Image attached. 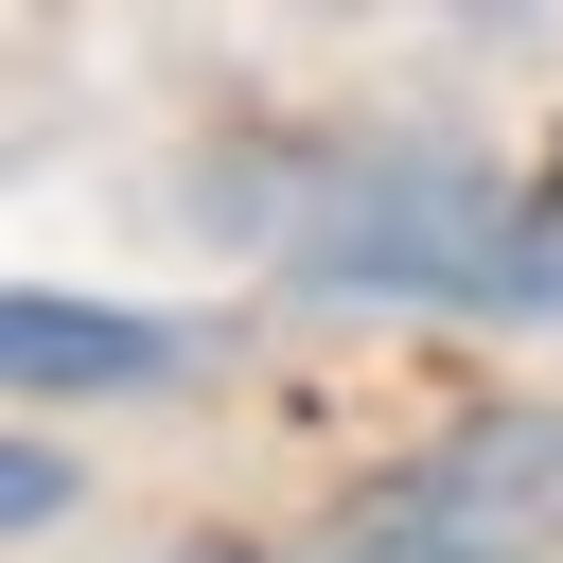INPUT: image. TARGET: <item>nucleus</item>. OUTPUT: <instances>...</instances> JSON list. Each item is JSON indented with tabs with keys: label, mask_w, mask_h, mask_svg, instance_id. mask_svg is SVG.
<instances>
[{
	"label": "nucleus",
	"mask_w": 563,
	"mask_h": 563,
	"mask_svg": "<svg viewBox=\"0 0 563 563\" xmlns=\"http://www.w3.org/2000/svg\"><path fill=\"white\" fill-rule=\"evenodd\" d=\"M282 282L369 317H563V194L475 158H334L282 211Z\"/></svg>",
	"instance_id": "obj_1"
},
{
	"label": "nucleus",
	"mask_w": 563,
	"mask_h": 563,
	"mask_svg": "<svg viewBox=\"0 0 563 563\" xmlns=\"http://www.w3.org/2000/svg\"><path fill=\"white\" fill-rule=\"evenodd\" d=\"M369 528H422V545H493V563H545V545H563V405H493V422L422 440V457L369 493Z\"/></svg>",
	"instance_id": "obj_2"
},
{
	"label": "nucleus",
	"mask_w": 563,
	"mask_h": 563,
	"mask_svg": "<svg viewBox=\"0 0 563 563\" xmlns=\"http://www.w3.org/2000/svg\"><path fill=\"white\" fill-rule=\"evenodd\" d=\"M211 334L194 317H141V299H53V282H18L0 299V369H18V405H70V387H176Z\"/></svg>",
	"instance_id": "obj_3"
},
{
	"label": "nucleus",
	"mask_w": 563,
	"mask_h": 563,
	"mask_svg": "<svg viewBox=\"0 0 563 563\" xmlns=\"http://www.w3.org/2000/svg\"><path fill=\"white\" fill-rule=\"evenodd\" d=\"M176 563H493V545H422V528H317V545H176Z\"/></svg>",
	"instance_id": "obj_4"
},
{
	"label": "nucleus",
	"mask_w": 563,
	"mask_h": 563,
	"mask_svg": "<svg viewBox=\"0 0 563 563\" xmlns=\"http://www.w3.org/2000/svg\"><path fill=\"white\" fill-rule=\"evenodd\" d=\"M0 528H18V545H35V528H70V457H53L35 422L0 440Z\"/></svg>",
	"instance_id": "obj_5"
},
{
	"label": "nucleus",
	"mask_w": 563,
	"mask_h": 563,
	"mask_svg": "<svg viewBox=\"0 0 563 563\" xmlns=\"http://www.w3.org/2000/svg\"><path fill=\"white\" fill-rule=\"evenodd\" d=\"M545 194H563V176H545Z\"/></svg>",
	"instance_id": "obj_6"
}]
</instances>
